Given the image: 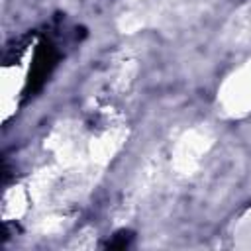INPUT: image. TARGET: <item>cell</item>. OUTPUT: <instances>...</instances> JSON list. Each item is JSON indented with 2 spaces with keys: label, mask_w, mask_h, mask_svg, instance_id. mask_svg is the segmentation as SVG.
<instances>
[{
  "label": "cell",
  "mask_w": 251,
  "mask_h": 251,
  "mask_svg": "<svg viewBox=\"0 0 251 251\" xmlns=\"http://www.w3.org/2000/svg\"><path fill=\"white\" fill-rule=\"evenodd\" d=\"M233 245L239 249H251V208L237 218L231 231Z\"/></svg>",
  "instance_id": "obj_3"
},
{
  "label": "cell",
  "mask_w": 251,
  "mask_h": 251,
  "mask_svg": "<svg viewBox=\"0 0 251 251\" xmlns=\"http://www.w3.org/2000/svg\"><path fill=\"white\" fill-rule=\"evenodd\" d=\"M212 137L206 129H190L182 133L173 151V165L178 173L190 175L202 163V157L208 153Z\"/></svg>",
  "instance_id": "obj_2"
},
{
  "label": "cell",
  "mask_w": 251,
  "mask_h": 251,
  "mask_svg": "<svg viewBox=\"0 0 251 251\" xmlns=\"http://www.w3.org/2000/svg\"><path fill=\"white\" fill-rule=\"evenodd\" d=\"M218 106L227 118H243L251 112V61L224 78L218 88Z\"/></svg>",
  "instance_id": "obj_1"
}]
</instances>
